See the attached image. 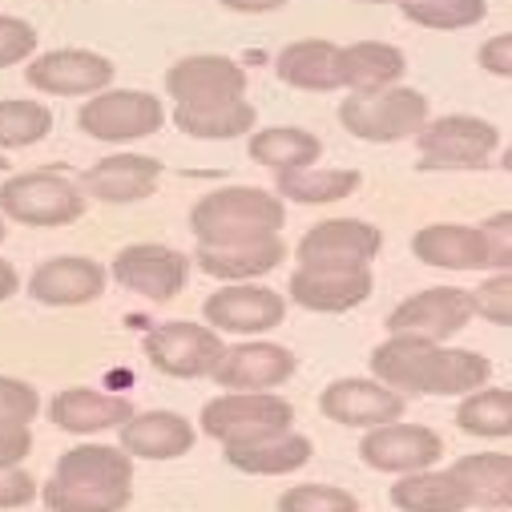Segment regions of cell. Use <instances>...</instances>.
Wrapping results in <instances>:
<instances>
[{"label": "cell", "mask_w": 512, "mask_h": 512, "mask_svg": "<svg viewBox=\"0 0 512 512\" xmlns=\"http://www.w3.org/2000/svg\"><path fill=\"white\" fill-rule=\"evenodd\" d=\"M371 375L396 392L416 396H468L484 388L492 363L476 351L444 347L420 335H392L371 351Z\"/></svg>", "instance_id": "obj_1"}, {"label": "cell", "mask_w": 512, "mask_h": 512, "mask_svg": "<svg viewBox=\"0 0 512 512\" xmlns=\"http://www.w3.org/2000/svg\"><path fill=\"white\" fill-rule=\"evenodd\" d=\"M49 512H121L134 500V456L121 444H77L41 484Z\"/></svg>", "instance_id": "obj_2"}, {"label": "cell", "mask_w": 512, "mask_h": 512, "mask_svg": "<svg viewBox=\"0 0 512 512\" xmlns=\"http://www.w3.org/2000/svg\"><path fill=\"white\" fill-rule=\"evenodd\" d=\"M287 222V206L279 194H267L259 186H222L194 202L190 230L198 246H234L279 234Z\"/></svg>", "instance_id": "obj_3"}, {"label": "cell", "mask_w": 512, "mask_h": 512, "mask_svg": "<svg viewBox=\"0 0 512 512\" xmlns=\"http://www.w3.org/2000/svg\"><path fill=\"white\" fill-rule=\"evenodd\" d=\"M339 121L351 138H363V142H404L424 130L428 97L404 85L379 89V93H351L339 105Z\"/></svg>", "instance_id": "obj_4"}, {"label": "cell", "mask_w": 512, "mask_h": 512, "mask_svg": "<svg viewBox=\"0 0 512 512\" xmlns=\"http://www.w3.org/2000/svg\"><path fill=\"white\" fill-rule=\"evenodd\" d=\"M0 214L21 226H69L85 214V194L57 170L13 174L0 186Z\"/></svg>", "instance_id": "obj_5"}, {"label": "cell", "mask_w": 512, "mask_h": 512, "mask_svg": "<svg viewBox=\"0 0 512 512\" xmlns=\"http://www.w3.org/2000/svg\"><path fill=\"white\" fill-rule=\"evenodd\" d=\"M77 125L97 142H138L162 130L166 109L142 89H101L81 105Z\"/></svg>", "instance_id": "obj_6"}, {"label": "cell", "mask_w": 512, "mask_h": 512, "mask_svg": "<svg viewBox=\"0 0 512 512\" xmlns=\"http://www.w3.org/2000/svg\"><path fill=\"white\" fill-rule=\"evenodd\" d=\"M295 424V408L271 392H226L202 408V432L218 444H242L271 432H287Z\"/></svg>", "instance_id": "obj_7"}, {"label": "cell", "mask_w": 512, "mask_h": 512, "mask_svg": "<svg viewBox=\"0 0 512 512\" xmlns=\"http://www.w3.org/2000/svg\"><path fill=\"white\" fill-rule=\"evenodd\" d=\"M496 142H500L496 125L484 117H468V113H448V117L424 121V130L416 134L424 170H476L488 162Z\"/></svg>", "instance_id": "obj_8"}, {"label": "cell", "mask_w": 512, "mask_h": 512, "mask_svg": "<svg viewBox=\"0 0 512 512\" xmlns=\"http://www.w3.org/2000/svg\"><path fill=\"white\" fill-rule=\"evenodd\" d=\"M113 279L134 291L150 303H170L186 291V279H190V259L174 246H162V242H134L117 250L113 259Z\"/></svg>", "instance_id": "obj_9"}, {"label": "cell", "mask_w": 512, "mask_h": 512, "mask_svg": "<svg viewBox=\"0 0 512 512\" xmlns=\"http://www.w3.org/2000/svg\"><path fill=\"white\" fill-rule=\"evenodd\" d=\"M226 343L214 327H202V323H162L146 335V359L162 371V375H174V379H202L218 367Z\"/></svg>", "instance_id": "obj_10"}, {"label": "cell", "mask_w": 512, "mask_h": 512, "mask_svg": "<svg viewBox=\"0 0 512 512\" xmlns=\"http://www.w3.org/2000/svg\"><path fill=\"white\" fill-rule=\"evenodd\" d=\"M476 315V299L472 291L460 287H432L420 291L412 299H404L392 315H388V331L392 335H420V339H452L456 331H464Z\"/></svg>", "instance_id": "obj_11"}, {"label": "cell", "mask_w": 512, "mask_h": 512, "mask_svg": "<svg viewBox=\"0 0 512 512\" xmlns=\"http://www.w3.org/2000/svg\"><path fill=\"white\" fill-rule=\"evenodd\" d=\"M25 81L49 97H93V93L109 89L113 61L101 53H89V49H53V53H41L37 61H29Z\"/></svg>", "instance_id": "obj_12"}, {"label": "cell", "mask_w": 512, "mask_h": 512, "mask_svg": "<svg viewBox=\"0 0 512 512\" xmlns=\"http://www.w3.org/2000/svg\"><path fill=\"white\" fill-rule=\"evenodd\" d=\"M383 246V234L359 218H327L299 238L303 267H367Z\"/></svg>", "instance_id": "obj_13"}, {"label": "cell", "mask_w": 512, "mask_h": 512, "mask_svg": "<svg viewBox=\"0 0 512 512\" xmlns=\"http://www.w3.org/2000/svg\"><path fill=\"white\" fill-rule=\"evenodd\" d=\"M359 456L367 468L375 472H420V468H432L440 456H444V440L424 428V424H379L363 436L359 444Z\"/></svg>", "instance_id": "obj_14"}, {"label": "cell", "mask_w": 512, "mask_h": 512, "mask_svg": "<svg viewBox=\"0 0 512 512\" xmlns=\"http://www.w3.org/2000/svg\"><path fill=\"white\" fill-rule=\"evenodd\" d=\"M319 412L343 428H379L404 416V396L379 379H335L319 396Z\"/></svg>", "instance_id": "obj_15"}, {"label": "cell", "mask_w": 512, "mask_h": 512, "mask_svg": "<svg viewBox=\"0 0 512 512\" xmlns=\"http://www.w3.org/2000/svg\"><path fill=\"white\" fill-rule=\"evenodd\" d=\"M206 323L214 331H238V335H259L271 331L287 319V299L271 287H254V283H226L214 291L202 307Z\"/></svg>", "instance_id": "obj_16"}, {"label": "cell", "mask_w": 512, "mask_h": 512, "mask_svg": "<svg viewBox=\"0 0 512 512\" xmlns=\"http://www.w3.org/2000/svg\"><path fill=\"white\" fill-rule=\"evenodd\" d=\"M295 367V355L279 343H238L222 351L210 375L226 392H271L295 375Z\"/></svg>", "instance_id": "obj_17"}, {"label": "cell", "mask_w": 512, "mask_h": 512, "mask_svg": "<svg viewBox=\"0 0 512 512\" xmlns=\"http://www.w3.org/2000/svg\"><path fill=\"white\" fill-rule=\"evenodd\" d=\"M166 93L178 105H218V101H234L246 93V73L230 57L198 53V57L178 61L166 73Z\"/></svg>", "instance_id": "obj_18"}, {"label": "cell", "mask_w": 512, "mask_h": 512, "mask_svg": "<svg viewBox=\"0 0 512 512\" xmlns=\"http://www.w3.org/2000/svg\"><path fill=\"white\" fill-rule=\"evenodd\" d=\"M371 267H303L291 275V299L319 315H343L371 295Z\"/></svg>", "instance_id": "obj_19"}, {"label": "cell", "mask_w": 512, "mask_h": 512, "mask_svg": "<svg viewBox=\"0 0 512 512\" xmlns=\"http://www.w3.org/2000/svg\"><path fill=\"white\" fill-rule=\"evenodd\" d=\"M105 291V267L85 254H57L29 279V295L45 307H85Z\"/></svg>", "instance_id": "obj_20"}, {"label": "cell", "mask_w": 512, "mask_h": 512, "mask_svg": "<svg viewBox=\"0 0 512 512\" xmlns=\"http://www.w3.org/2000/svg\"><path fill=\"white\" fill-rule=\"evenodd\" d=\"M162 178V162L158 158H146V154H113V158H101L97 166L85 170L81 178V190L93 194L97 202H113V206H125V202H142L154 194Z\"/></svg>", "instance_id": "obj_21"}, {"label": "cell", "mask_w": 512, "mask_h": 512, "mask_svg": "<svg viewBox=\"0 0 512 512\" xmlns=\"http://www.w3.org/2000/svg\"><path fill=\"white\" fill-rule=\"evenodd\" d=\"M287 259V242L279 234L254 238V242H234V246H198L194 263L202 267V275L222 279V283H250L263 279L275 267H283Z\"/></svg>", "instance_id": "obj_22"}, {"label": "cell", "mask_w": 512, "mask_h": 512, "mask_svg": "<svg viewBox=\"0 0 512 512\" xmlns=\"http://www.w3.org/2000/svg\"><path fill=\"white\" fill-rule=\"evenodd\" d=\"M412 254L440 271H484L488 267V242L480 226H460V222H432L416 230Z\"/></svg>", "instance_id": "obj_23"}, {"label": "cell", "mask_w": 512, "mask_h": 512, "mask_svg": "<svg viewBox=\"0 0 512 512\" xmlns=\"http://www.w3.org/2000/svg\"><path fill=\"white\" fill-rule=\"evenodd\" d=\"M117 432L134 460H178L194 448V424L178 412H134Z\"/></svg>", "instance_id": "obj_24"}, {"label": "cell", "mask_w": 512, "mask_h": 512, "mask_svg": "<svg viewBox=\"0 0 512 512\" xmlns=\"http://www.w3.org/2000/svg\"><path fill=\"white\" fill-rule=\"evenodd\" d=\"M130 416H134V404L125 396H105V392H93V388H65L49 404V420L61 432H73V436H93V432L121 428Z\"/></svg>", "instance_id": "obj_25"}, {"label": "cell", "mask_w": 512, "mask_h": 512, "mask_svg": "<svg viewBox=\"0 0 512 512\" xmlns=\"http://www.w3.org/2000/svg\"><path fill=\"white\" fill-rule=\"evenodd\" d=\"M222 448H226V464L246 476H287L315 456V444L291 428L259 440H242V444H222Z\"/></svg>", "instance_id": "obj_26"}, {"label": "cell", "mask_w": 512, "mask_h": 512, "mask_svg": "<svg viewBox=\"0 0 512 512\" xmlns=\"http://www.w3.org/2000/svg\"><path fill=\"white\" fill-rule=\"evenodd\" d=\"M408 61L396 45H379V41H359L339 49V81L351 93H379L392 89L404 77Z\"/></svg>", "instance_id": "obj_27"}, {"label": "cell", "mask_w": 512, "mask_h": 512, "mask_svg": "<svg viewBox=\"0 0 512 512\" xmlns=\"http://www.w3.org/2000/svg\"><path fill=\"white\" fill-rule=\"evenodd\" d=\"M279 77L291 85V89H307V93H331V89H343L339 81V45L331 41H319V37H307V41H295L279 53Z\"/></svg>", "instance_id": "obj_28"}, {"label": "cell", "mask_w": 512, "mask_h": 512, "mask_svg": "<svg viewBox=\"0 0 512 512\" xmlns=\"http://www.w3.org/2000/svg\"><path fill=\"white\" fill-rule=\"evenodd\" d=\"M254 105L246 97L234 101H218V105H174V125L186 138H202V142H226V138H242L254 130Z\"/></svg>", "instance_id": "obj_29"}, {"label": "cell", "mask_w": 512, "mask_h": 512, "mask_svg": "<svg viewBox=\"0 0 512 512\" xmlns=\"http://www.w3.org/2000/svg\"><path fill=\"white\" fill-rule=\"evenodd\" d=\"M392 504L400 512H464V508H472L468 492L452 476V468L448 472H432V468L408 472L404 480L392 484Z\"/></svg>", "instance_id": "obj_30"}, {"label": "cell", "mask_w": 512, "mask_h": 512, "mask_svg": "<svg viewBox=\"0 0 512 512\" xmlns=\"http://www.w3.org/2000/svg\"><path fill=\"white\" fill-rule=\"evenodd\" d=\"M452 476L464 484L468 504L480 508H512V456L472 452L452 464Z\"/></svg>", "instance_id": "obj_31"}, {"label": "cell", "mask_w": 512, "mask_h": 512, "mask_svg": "<svg viewBox=\"0 0 512 512\" xmlns=\"http://www.w3.org/2000/svg\"><path fill=\"white\" fill-rule=\"evenodd\" d=\"M246 150L254 162L271 166L275 174L279 170H303V166H315L323 158V142L307 130H295V125H271V130L250 134Z\"/></svg>", "instance_id": "obj_32"}, {"label": "cell", "mask_w": 512, "mask_h": 512, "mask_svg": "<svg viewBox=\"0 0 512 512\" xmlns=\"http://www.w3.org/2000/svg\"><path fill=\"white\" fill-rule=\"evenodd\" d=\"M363 186L359 170H279V194L303 206H323V202H343Z\"/></svg>", "instance_id": "obj_33"}, {"label": "cell", "mask_w": 512, "mask_h": 512, "mask_svg": "<svg viewBox=\"0 0 512 512\" xmlns=\"http://www.w3.org/2000/svg\"><path fill=\"white\" fill-rule=\"evenodd\" d=\"M456 424H460V432L484 436V440L512 436V392H504V388L468 392L464 404L456 408Z\"/></svg>", "instance_id": "obj_34"}, {"label": "cell", "mask_w": 512, "mask_h": 512, "mask_svg": "<svg viewBox=\"0 0 512 512\" xmlns=\"http://www.w3.org/2000/svg\"><path fill=\"white\" fill-rule=\"evenodd\" d=\"M53 130V109L41 101H0V154L29 150Z\"/></svg>", "instance_id": "obj_35"}, {"label": "cell", "mask_w": 512, "mask_h": 512, "mask_svg": "<svg viewBox=\"0 0 512 512\" xmlns=\"http://www.w3.org/2000/svg\"><path fill=\"white\" fill-rule=\"evenodd\" d=\"M488 5L484 0H408L404 5V17L420 29H440V33H452V29H468L476 21H484Z\"/></svg>", "instance_id": "obj_36"}, {"label": "cell", "mask_w": 512, "mask_h": 512, "mask_svg": "<svg viewBox=\"0 0 512 512\" xmlns=\"http://www.w3.org/2000/svg\"><path fill=\"white\" fill-rule=\"evenodd\" d=\"M279 512H359V500L347 488L331 484H295L279 496Z\"/></svg>", "instance_id": "obj_37"}, {"label": "cell", "mask_w": 512, "mask_h": 512, "mask_svg": "<svg viewBox=\"0 0 512 512\" xmlns=\"http://www.w3.org/2000/svg\"><path fill=\"white\" fill-rule=\"evenodd\" d=\"M37 416H41V396H37L33 383L0 375V424L29 428Z\"/></svg>", "instance_id": "obj_38"}, {"label": "cell", "mask_w": 512, "mask_h": 512, "mask_svg": "<svg viewBox=\"0 0 512 512\" xmlns=\"http://www.w3.org/2000/svg\"><path fill=\"white\" fill-rule=\"evenodd\" d=\"M472 299H476V315H484L496 327H512V271H504V275L488 279L484 287H476Z\"/></svg>", "instance_id": "obj_39"}, {"label": "cell", "mask_w": 512, "mask_h": 512, "mask_svg": "<svg viewBox=\"0 0 512 512\" xmlns=\"http://www.w3.org/2000/svg\"><path fill=\"white\" fill-rule=\"evenodd\" d=\"M37 29L21 17H0V69L9 65H21L37 53Z\"/></svg>", "instance_id": "obj_40"}, {"label": "cell", "mask_w": 512, "mask_h": 512, "mask_svg": "<svg viewBox=\"0 0 512 512\" xmlns=\"http://www.w3.org/2000/svg\"><path fill=\"white\" fill-rule=\"evenodd\" d=\"M480 234L488 242V267L512 271V210H500V214L484 218Z\"/></svg>", "instance_id": "obj_41"}, {"label": "cell", "mask_w": 512, "mask_h": 512, "mask_svg": "<svg viewBox=\"0 0 512 512\" xmlns=\"http://www.w3.org/2000/svg\"><path fill=\"white\" fill-rule=\"evenodd\" d=\"M41 496V484L33 472H25L21 464L0 468V508H25Z\"/></svg>", "instance_id": "obj_42"}, {"label": "cell", "mask_w": 512, "mask_h": 512, "mask_svg": "<svg viewBox=\"0 0 512 512\" xmlns=\"http://www.w3.org/2000/svg\"><path fill=\"white\" fill-rule=\"evenodd\" d=\"M33 452V432L29 428H13L0 424V468H13Z\"/></svg>", "instance_id": "obj_43"}, {"label": "cell", "mask_w": 512, "mask_h": 512, "mask_svg": "<svg viewBox=\"0 0 512 512\" xmlns=\"http://www.w3.org/2000/svg\"><path fill=\"white\" fill-rule=\"evenodd\" d=\"M476 57H480V65H484L488 73H496V77H512V33H500V37L484 41Z\"/></svg>", "instance_id": "obj_44"}, {"label": "cell", "mask_w": 512, "mask_h": 512, "mask_svg": "<svg viewBox=\"0 0 512 512\" xmlns=\"http://www.w3.org/2000/svg\"><path fill=\"white\" fill-rule=\"evenodd\" d=\"M218 5H226L234 13H275L287 5V0H218Z\"/></svg>", "instance_id": "obj_45"}, {"label": "cell", "mask_w": 512, "mask_h": 512, "mask_svg": "<svg viewBox=\"0 0 512 512\" xmlns=\"http://www.w3.org/2000/svg\"><path fill=\"white\" fill-rule=\"evenodd\" d=\"M17 291H21V275H17V267H13L9 259H0V303L13 299Z\"/></svg>", "instance_id": "obj_46"}, {"label": "cell", "mask_w": 512, "mask_h": 512, "mask_svg": "<svg viewBox=\"0 0 512 512\" xmlns=\"http://www.w3.org/2000/svg\"><path fill=\"white\" fill-rule=\"evenodd\" d=\"M363 5H408V0H363Z\"/></svg>", "instance_id": "obj_47"}, {"label": "cell", "mask_w": 512, "mask_h": 512, "mask_svg": "<svg viewBox=\"0 0 512 512\" xmlns=\"http://www.w3.org/2000/svg\"><path fill=\"white\" fill-rule=\"evenodd\" d=\"M504 170H512V146L504 150Z\"/></svg>", "instance_id": "obj_48"}, {"label": "cell", "mask_w": 512, "mask_h": 512, "mask_svg": "<svg viewBox=\"0 0 512 512\" xmlns=\"http://www.w3.org/2000/svg\"><path fill=\"white\" fill-rule=\"evenodd\" d=\"M5 234H9V226H5V214H0V242H5Z\"/></svg>", "instance_id": "obj_49"}, {"label": "cell", "mask_w": 512, "mask_h": 512, "mask_svg": "<svg viewBox=\"0 0 512 512\" xmlns=\"http://www.w3.org/2000/svg\"><path fill=\"white\" fill-rule=\"evenodd\" d=\"M5 166H9V162H5V154H0V170H5Z\"/></svg>", "instance_id": "obj_50"}]
</instances>
